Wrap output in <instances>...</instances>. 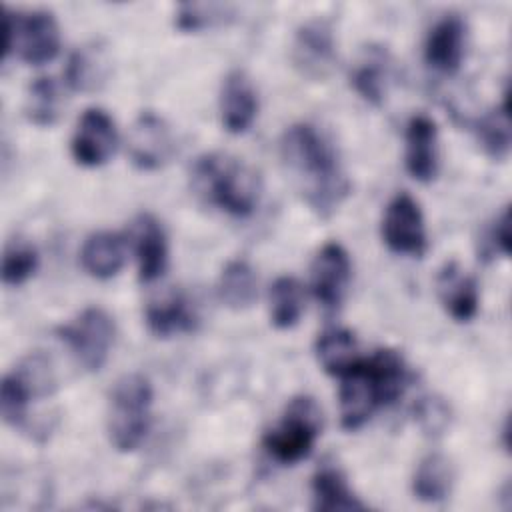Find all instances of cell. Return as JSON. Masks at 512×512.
Instances as JSON below:
<instances>
[{"instance_id":"6da1fadb","label":"cell","mask_w":512,"mask_h":512,"mask_svg":"<svg viewBox=\"0 0 512 512\" xmlns=\"http://www.w3.org/2000/svg\"><path fill=\"white\" fill-rule=\"evenodd\" d=\"M280 158L298 182L302 198L320 218H328L350 192L334 146L316 126L300 122L280 138Z\"/></svg>"},{"instance_id":"7a4b0ae2","label":"cell","mask_w":512,"mask_h":512,"mask_svg":"<svg viewBox=\"0 0 512 512\" xmlns=\"http://www.w3.org/2000/svg\"><path fill=\"white\" fill-rule=\"evenodd\" d=\"M408 368L396 350L382 348L340 376V424L344 430L362 428L374 410L394 404L408 384Z\"/></svg>"},{"instance_id":"3957f363","label":"cell","mask_w":512,"mask_h":512,"mask_svg":"<svg viewBox=\"0 0 512 512\" xmlns=\"http://www.w3.org/2000/svg\"><path fill=\"white\" fill-rule=\"evenodd\" d=\"M192 188L218 210L234 216H250L260 200L258 174L228 154H202L192 164Z\"/></svg>"},{"instance_id":"277c9868","label":"cell","mask_w":512,"mask_h":512,"mask_svg":"<svg viewBox=\"0 0 512 512\" xmlns=\"http://www.w3.org/2000/svg\"><path fill=\"white\" fill-rule=\"evenodd\" d=\"M154 390L144 374H124L110 392L106 430L118 452H134L150 430Z\"/></svg>"},{"instance_id":"5b68a950","label":"cell","mask_w":512,"mask_h":512,"mask_svg":"<svg viewBox=\"0 0 512 512\" xmlns=\"http://www.w3.org/2000/svg\"><path fill=\"white\" fill-rule=\"evenodd\" d=\"M322 430V412L314 398L294 396L280 422L266 432L264 450L280 464H296L310 456Z\"/></svg>"},{"instance_id":"8992f818","label":"cell","mask_w":512,"mask_h":512,"mask_svg":"<svg viewBox=\"0 0 512 512\" xmlns=\"http://www.w3.org/2000/svg\"><path fill=\"white\" fill-rule=\"evenodd\" d=\"M4 56L16 54L32 66L48 64L60 52V26L52 12H4Z\"/></svg>"},{"instance_id":"52a82bcc","label":"cell","mask_w":512,"mask_h":512,"mask_svg":"<svg viewBox=\"0 0 512 512\" xmlns=\"http://www.w3.org/2000/svg\"><path fill=\"white\" fill-rule=\"evenodd\" d=\"M56 336L66 344L84 370L98 372L106 364L114 346L116 324L104 308L90 306L84 308L72 322L60 326Z\"/></svg>"},{"instance_id":"ba28073f","label":"cell","mask_w":512,"mask_h":512,"mask_svg":"<svg viewBox=\"0 0 512 512\" xmlns=\"http://www.w3.org/2000/svg\"><path fill=\"white\" fill-rule=\"evenodd\" d=\"M380 232L384 244L394 254L420 258L428 250V236L420 204L408 192H398L386 204Z\"/></svg>"},{"instance_id":"9c48e42d","label":"cell","mask_w":512,"mask_h":512,"mask_svg":"<svg viewBox=\"0 0 512 512\" xmlns=\"http://www.w3.org/2000/svg\"><path fill=\"white\" fill-rule=\"evenodd\" d=\"M118 146V130L112 116L102 108H88L78 118L70 152L76 164L98 168L106 164Z\"/></svg>"},{"instance_id":"30bf717a","label":"cell","mask_w":512,"mask_h":512,"mask_svg":"<svg viewBox=\"0 0 512 512\" xmlns=\"http://www.w3.org/2000/svg\"><path fill=\"white\" fill-rule=\"evenodd\" d=\"M174 136L166 120L150 110L142 112L128 138L130 162L144 172H152L170 162L174 154Z\"/></svg>"},{"instance_id":"8fae6325","label":"cell","mask_w":512,"mask_h":512,"mask_svg":"<svg viewBox=\"0 0 512 512\" xmlns=\"http://www.w3.org/2000/svg\"><path fill=\"white\" fill-rule=\"evenodd\" d=\"M292 62L306 78H326L336 62V42L332 26L324 20L304 22L294 36Z\"/></svg>"},{"instance_id":"7c38bea8","label":"cell","mask_w":512,"mask_h":512,"mask_svg":"<svg viewBox=\"0 0 512 512\" xmlns=\"http://www.w3.org/2000/svg\"><path fill=\"white\" fill-rule=\"evenodd\" d=\"M352 262L344 246L326 242L312 260V292L326 310H336L348 290Z\"/></svg>"},{"instance_id":"4fadbf2b","label":"cell","mask_w":512,"mask_h":512,"mask_svg":"<svg viewBox=\"0 0 512 512\" xmlns=\"http://www.w3.org/2000/svg\"><path fill=\"white\" fill-rule=\"evenodd\" d=\"M466 48V22L458 14L442 16L428 32L424 42L426 64L446 76L460 70Z\"/></svg>"},{"instance_id":"5bb4252c","label":"cell","mask_w":512,"mask_h":512,"mask_svg":"<svg viewBox=\"0 0 512 512\" xmlns=\"http://www.w3.org/2000/svg\"><path fill=\"white\" fill-rule=\"evenodd\" d=\"M404 164L418 182H432L438 174V128L426 114H414L404 132Z\"/></svg>"},{"instance_id":"9a60e30c","label":"cell","mask_w":512,"mask_h":512,"mask_svg":"<svg viewBox=\"0 0 512 512\" xmlns=\"http://www.w3.org/2000/svg\"><path fill=\"white\" fill-rule=\"evenodd\" d=\"M258 114V94L244 70H232L220 90V120L226 132L244 134Z\"/></svg>"},{"instance_id":"2e32d148","label":"cell","mask_w":512,"mask_h":512,"mask_svg":"<svg viewBox=\"0 0 512 512\" xmlns=\"http://www.w3.org/2000/svg\"><path fill=\"white\" fill-rule=\"evenodd\" d=\"M140 282L158 280L168 266V240L156 216L142 212L132 228Z\"/></svg>"},{"instance_id":"e0dca14e","label":"cell","mask_w":512,"mask_h":512,"mask_svg":"<svg viewBox=\"0 0 512 512\" xmlns=\"http://www.w3.org/2000/svg\"><path fill=\"white\" fill-rule=\"evenodd\" d=\"M436 292L440 304L456 322H470L478 314V284L458 266V262L450 260L438 270Z\"/></svg>"},{"instance_id":"ac0fdd59","label":"cell","mask_w":512,"mask_h":512,"mask_svg":"<svg viewBox=\"0 0 512 512\" xmlns=\"http://www.w3.org/2000/svg\"><path fill=\"white\" fill-rule=\"evenodd\" d=\"M126 260V240L118 232H94L80 248V264L92 278L108 280L116 276Z\"/></svg>"},{"instance_id":"d6986e66","label":"cell","mask_w":512,"mask_h":512,"mask_svg":"<svg viewBox=\"0 0 512 512\" xmlns=\"http://www.w3.org/2000/svg\"><path fill=\"white\" fill-rule=\"evenodd\" d=\"M146 326L156 338H170L182 332H190L196 326V316L182 292H168L156 300H150L144 312Z\"/></svg>"},{"instance_id":"ffe728a7","label":"cell","mask_w":512,"mask_h":512,"mask_svg":"<svg viewBox=\"0 0 512 512\" xmlns=\"http://www.w3.org/2000/svg\"><path fill=\"white\" fill-rule=\"evenodd\" d=\"M312 500L318 512H354L366 508L348 486L342 470L332 464H322L312 476Z\"/></svg>"},{"instance_id":"44dd1931","label":"cell","mask_w":512,"mask_h":512,"mask_svg":"<svg viewBox=\"0 0 512 512\" xmlns=\"http://www.w3.org/2000/svg\"><path fill=\"white\" fill-rule=\"evenodd\" d=\"M390 66L388 56L382 48H366L364 56L356 62L354 70L350 72V82L358 96L372 106H382L388 90Z\"/></svg>"},{"instance_id":"7402d4cb","label":"cell","mask_w":512,"mask_h":512,"mask_svg":"<svg viewBox=\"0 0 512 512\" xmlns=\"http://www.w3.org/2000/svg\"><path fill=\"white\" fill-rule=\"evenodd\" d=\"M454 484V466L444 454L424 456L412 476V492L422 502L444 500Z\"/></svg>"},{"instance_id":"603a6c76","label":"cell","mask_w":512,"mask_h":512,"mask_svg":"<svg viewBox=\"0 0 512 512\" xmlns=\"http://www.w3.org/2000/svg\"><path fill=\"white\" fill-rule=\"evenodd\" d=\"M218 298L230 310H246L258 294V278L246 260L228 262L218 278Z\"/></svg>"},{"instance_id":"cb8c5ba5","label":"cell","mask_w":512,"mask_h":512,"mask_svg":"<svg viewBox=\"0 0 512 512\" xmlns=\"http://www.w3.org/2000/svg\"><path fill=\"white\" fill-rule=\"evenodd\" d=\"M316 358L324 372L332 376L346 374L358 362V340L346 328H330L316 340Z\"/></svg>"},{"instance_id":"d4e9b609","label":"cell","mask_w":512,"mask_h":512,"mask_svg":"<svg viewBox=\"0 0 512 512\" xmlns=\"http://www.w3.org/2000/svg\"><path fill=\"white\" fill-rule=\"evenodd\" d=\"M270 322L278 330H288L300 322L304 312V288L294 276H280L268 292Z\"/></svg>"},{"instance_id":"484cf974","label":"cell","mask_w":512,"mask_h":512,"mask_svg":"<svg viewBox=\"0 0 512 512\" xmlns=\"http://www.w3.org/2000/svg\"><path fill=\"white\" fill-rule=\"evenodd\" d=\"M108 74V60L96 46L78 48L66 64V84L76 92L96 90Z\"/></svg>"},{"instance_id":"4316f807","label":"cell","mask_w":512,"mask_h":512,"mask_svg":"<svg viewBox=\"0 0 512 512\" xmlns=\"http://www.w3.org/2000/svg\"><path fill=\"white\" fill-rule=\"evenodd\" d=\"M476 136L484 152L494 160H504L510 152V118H508V98L486 112L474 124Z\"/></svg>"},{"instance_id":"83f0119b","label":"cell","mask_w":512,"mask_h":512,"mask_svg":"<svg viewBox=\"0 0 512 512\" xmlns=\"http://www.w3.org/2000/svg\"><path fill=\"white\" fill-rule=\"evenodd\" d=\"M62 108V96L54 78L40 76L28 86L26 118L36 126H52Z\"/></svg>"},{"instance_id":"f1b7e54d","label":"cell","mask_w":512,"mask_h":512,"mask_svg":"<svg viewBox=\"0 0 512 512\" xmlns=\"http://www.w3.org/2000/svg\"><path fill=\"white\" fill-rule=\"evenodd\" d=\"M38 250L28 240H10L4 246L2 256V282L8 286H20L38 270Z\"/></svg>"},{"instance_id":"f546056e","label":"cell","mask_w":512,"mask_h":512,"mask_svg":"<svg viewBox=\"0 0 512 512\" xmlns=\"http://www.w3.org/2000/svg\"><path fill=\"white\" fill-rule=\"evenodd\" d=\"M30 400H34V396L28 390V386L24 384V380L14 370L8 372L2 378V386H0V414H2V420L8 426H14V428L24 426V422L28 418Z\"/></svg>"},{"instance_id":"4dcf8cb0","label":"cell","mask_w":512,"mask_h":512,"mask_svg":"<svg viewBox=\"0 0 512 512\" xmlns=\"http://www.w3.org/2000/svg\"><path fill=\"white\" fill-rule=\"evenodd\" d=\"M228 8L222 4H196V2H186L178 6L176 12V28L182 32H198L204 30L212 24H218L228 18Z\"/></svg>"},{"instance_id":"1f68e13d","label":"cell","mask_w":512,"mask_h":512,"mask_svg":"<svg viewBox=\"0 0 512 512\" xmlns=\"http://www.w3.org/2000/svg\"><path fill=\"white\" fill-rule=\"evenodd\" d=\"M480 254H482L480 258L484 260L494 258L496 254L498 256L510 254V210L508 208H504L486 230L480 246Z\"/></svg>"},{"instance_id":"d6a6232c","label":"cell","mask_w":512,"mask_h":512,"mask_svg":"<svg viewBox=\"0 0 512 512\" xmlns=\"http://www.w3.org/2000/svg\"><path fill=\"white\" fill-rule=\"evenodd\" d=\"M418 420L428 432H440L448 422V412L440 402L426 400L418 408Z\"/></svg>"}]
</instances>
